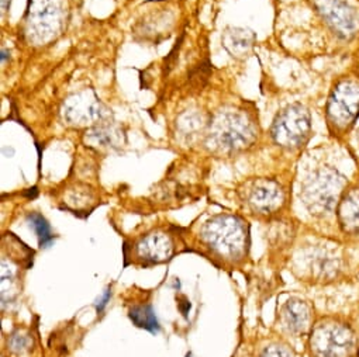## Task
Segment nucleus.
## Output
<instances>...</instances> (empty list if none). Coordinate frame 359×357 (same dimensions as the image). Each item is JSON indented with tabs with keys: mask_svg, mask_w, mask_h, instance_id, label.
I'll return each mask as SVG.
<instances>
[{
	"mask_svg": "<svg viewBox=\"0 0 359 357\" xmlns=\"http://www.w3.org/2000/svg\"><path fill=\"white\" fill-rule=\"evenodd\" d=\"M199 239L212 255L224 263H241L250 249L248 223L234 214L209 218L199 230Z\"/></svg>",
	"mask_w": 359,
	"mask_h": 357,
	"instance_id": "2",
	"label": "nucleus"
},
{
	"mask_svg": "<svg viewBox=\"0 0 359 357\" xmlns=\"http://www.w3.org/2000/svg\"><path fill=\"white\" fill-rule=\"evenodd\" d=\"M130 319L137 328H142L145 330H149L152 333H156L159 330V323L155 316V312L152 307L148 305H135L130 309L128 314Z\"/></svg>",
	"mask_w": 359,
	"mask_h": 357,
	"instance_id": "19",
	"label": "nucleus"
},
{
	"mask_svg": "<svg viewBox=\"0 0 359 357\" xmlns=\"http://www.w3.org/2000/svg\"><path fill=\"white\" fill-rule=\"evenodd\" d=\"M237 195L245 209L259 217L273 216L286 204L285 188L269 177L248 178L238 188Z\"/></svg>",
	"mask_w": 359,
	"mask_h": 357,
	"instance_id": "8",
	"label": "nucleus"
},
{
	"mask_svg": "<svg viewBox=\"0 0 359 357\" xmlns=\"http://www.w3.org/2000/svg\"><path fill=\"white\" fill-rule=\"evenodd\" d=\"M257 41V36L250 29L229 27L222 36V46L234 59H245Z\"/></svg>",
	"mask_w": 359,
	"mask_h": 357,
	"instance_id": "15",
	"label": "nucleus"
},
{
	"mask_svg": "<svg viewBox=\"0 0 359 357\" xmlns=\"http://www.w3.org/2000/svg\"><path fill=\"white\" fill-rule=\"evenodd\" d=\"M11 4H12V0H2V16H5L8 13V10L11 9Z\"/></svg>",
	"mask_w": 359,
	"mask_h": 357,
	"instance_id": "25",
	"label": "nucleus"
},
{
	"mask_svg": "<svg viewBox=\"0 0 359 357\" xmlns=\"http://www.w3.org/2000/svg\"><path fill=\"white\" fill-rule=\"evenodd\" d=\"M8 344H9L11 350H12L13 353H16V354H23V353H26V351L30 350V347H32V344H33V340H32V337H30L29 333L22 332V330H18V332H15V333L11 336Z\"/></svg>",
	"mask_w": 359,
	"mask_h": 357,
	"instance_id": "22",
	"label": "nucleus"
},
{
	"mask_svg": "<svg viewBox=\"0 0 359 357\" xmlns=\"http://www.w3.org/2000/svg\"><path fill=\"white\" fill-rule=\"evenodd\" d=\"M259 136L255 115L241 106H227L210 115L203 145L217 156H236L252 148Z\"/></svg>",
	"mask_w": 359,
	"mask_h": 357,
	"instance_id": "1",
	"label": "nucleus"
},
{
	"mask_svg": "<svg viewBox=\"0 0 359 357\" xmlns=\"http://www.w3.org/2000/svg\"><path fill=\"white\" fill-rule=\"evenodd\" d=\"M110 295H111L110 290H106V291L103 293V295H102L100 301H97V307H96L97 312H102V311H103V308L107 305V301L110 300Z\"/></svg>",
	"mask_w": 359,
	"mask_h": 357,
	"instance_id": "24",
	"label": "nucleus"
},
{
	"mask_svg": "<svg viewBox=\"0 0 359 357\" xmlns=\"http://www.w3.org/2000/svg\"><path fill=\"white\" fill-rule=\"evenodd\" d=\"M68 23V0H29L22 36L32 47H48L65 33Z\"/></svg>",
	"mask_w": 359,
	"mask_h": 357,
	"instance_id": "3",
	"label": "nucleus"
},
{
	"mask_svg": "<svg viewBox=\"0 0 359 357\" xmlns=\"http://www.w3.org/2000/svg\"><path fill=\"white\" fill-rule=\"evenodd\" d=\"M85 142L86 146L96 150H114L123 146L126 142V134L120 125L113 121H107L86 130Z\"/></svg>",
	"mask_w": 359,
	"mask_h": 357,
	"instance_id": "14",
	"label": "nucleus"
},
{
	"mask_svg": "<svg viewBox=\"0 0 359 357\" xmlns=\"http://www.w3.org/2000/svg\"><path fill=\"white\" fill-rule=\"evenodd\" d=\"M359 117V78H341L328 96L325 120L331 132L348 131Z\"/></svg>",
	"mask_w": 359,
	"mask_h": 357,
	"instance_id": "5",
	"label": "nucleus"
},
{
	"mask_svg": "<svg viewBox=\"0 0 359 357\" xmlns=\"http://www.w3.org/2000/svg\"><path fill=\"white\" fill-rule=\"evenodd\" d=\"M259 357H294L289 346L283 343H271L261 351Z\"/></svg>",
	"mask_w": 359,
	"mask_h": 357,
	"instance_id": "23",
	"label": "nucleus"
},
{
	"mask_svg": "<svg viewBox=\"0 0 359 357\" xmlns=\"http://www.w3.org/2000/svg\"><path fill=\"white\" fill-rule=\"evenodd\" d=\"M302 260L307 263L306 270L317 279L328 280L341 270V259L325 249H313V253H306Z\"/></svg>",
	"mask_w": 359,
	"mask_h": 357,
	"instance_id": "17",
	"label": "nucleus"
},
{
	"mask_svg": "<svg viewBox=\"0 0 359 357\" xmlns=\"http://www.w3.org/2000/svg\"><path fill=\"white\" fill-rule=\"evenodd\" d=\"M337 213L342 231L351 235H359V186L344 192Z\"/></svg>",
	"mask_w": 359,
	"mask_h": 357,
	"instance_id": "16",
	"label": "nucleus"
},
{
	"mask_svg": "<svg viewBox=\"0 0 359 357\" xmlns=\"http://www.w3.org/2000/svg\"><path fill=\"white\" fill-rule=\"evenodd\" d=\"M313 309L302 298H289L279 311V323L282 329L293 336H300L311 329Z\"/></svg>",
	"mask_w": 359,
	"mask_h": 357,
	"instance_id": "13",
	"label": "nucleus"
},
{
	"mask_svg": "<svg viewBox=\"0 0 359 357\" xmlns=\"http://www.w3.org/2000/svg\"><path fill=\"white\" fill-rule=\"evenodd\" d=\"M27 218H29L30 227L34 230V232L39 238L40 246L41 248L48 246L53 242V232H51V227H50L48 221L40 213H32V214H29Z\"/></svg>",
	"mask_w": 359,
	"mask_h": 357,
	"instance_id": "21",
	"label": "nucleus"
},
{
	"mask_svg": "<svg viewBox=\"0 0 359 357\" xmlns=\"http://www.w3.org/2000/svg\"><path fill=\"white\" fill-rule=\"evenodd\" d=\"M325 26L341 40H352L359 33V6L353 0H310Z\"/></svg>",
	"mask_w": 359,
	"mask_h": 357,
	"instance_id": "10",
	"label": "nucleus"
},
{
	"mask_svg": "<svg viewBox=\"0 0 359 357\" xmlns=\"http://www.w3.org/2000/svg\"><path fill=\"white\" fill-rule=\"evenodd\" d=\"M352 329L334 319H323L311 328L310 349L314 357H351L355 351Z\"/></svg>",
	"mask_w": 359,
	"mask_h": 357,
	"instance_id": "9",
	"label": "nucleus"
},
{
	"mask_svg": "<svg viewBox=\"0 0 359 357\" xmlns=\"http://www.w3.org/2000/svg\"><path fill=\"white\" fill-rule=\"evenodd\" d=\"M18 270L16 267L5 259L2 260V298L4 301H11L18 293Z\"/></svg>",
	"mask_w": 359,
	"mask_h": 357,
	"instance_id": "20",
	"label": "nucleus"
},
{
	"mask_svg": "<svg viewBox=\"0 0 359 357\" xmlns=\"http://www.w3.org/2000/svg\"><path fill=\"white\" fill-rule=\"evenodd\" d=\"M61 118L72 128H92L111 121V110L99 99L93 89H83L69 94L61 106Z\"/></svg>",
	"mask_w": 359,
	"mask_h": 357,
	"instance_id": "7",
	"label": "nucleus"
},
{
	"mask_svg": "<svg viewBox=\"0 0 359 357\" xmlns=\"http://www.w3.org/2000/svg\"><path fill=\"white\" fill-rule=\"evenodd\" d=\"M210 115L201 108H188L179 114L175 120V135L179 142L185 145H195L205 142Z\"/></svg>",
	"mask_w": 359,
	"mask_h": 357,
	"instance_id": "12",
	"label": "nucleus"
},
{
	"mask_svg": "<svg viewBox=\"0 0 359 357\" xmlns=\"http://www.w3.org/2000/svg\"><path fill=\"white\" fill-rule=\"evenodd\" d=\"M311 136V114L300 103L283 107L272 121L271 138L282 149L297 150Z\"/></svg>",
	"mask_w": 359,
	"mask_h": 357,
	"instance_id": "6",
	"label": "nucleus"
},
{
	"mask_svg": "<svg viewBox=\"0 0 359 357\" xmlns=\"http://www.w3.org/2000/svg\"><path fill=\"white\" fill-rule=\"evenodd\" d=\"M346 177L330 166L310 172L300 185V200L314 217H325L338 207L346 190Z\"/></svg>",
	"mask_w": 359,
	"mask_h": 357,
	"instance_id": "4",
	"label": "nucleus"
},
{
	"mask_svg": "<svg viewBox=\"0 0 359 357\" xmlns=\"http://www.w3.org/2000/svg\"><path fill=\"white\" fill-rule=\"evenodd\" d=\"M133 255L142 266L161 265L175 255V242L168 232L156 230L145 234L134 244Z\"/></svg>",
	"mask_w": 359,
	"mask_h": 357,
	"instance_id": "11",
	"label": "nucleus"
},
{
	"mask_svg": "<svg viewBox=\"0 0 359 357\" xmlns=\"http://www.w3.org/2000/svg\"><path fill=\"white\" fill-rule=\"evenodd\" d=\"M62 203L65 204V209L74 214H89L96 206V195L88 185L76 183L64 192Z\"/></svg>",
	"mask_w": 359,
	"mask_h": 357,
	"instance_id": "18",
	"label": "nucleus"
}]
</instances>
